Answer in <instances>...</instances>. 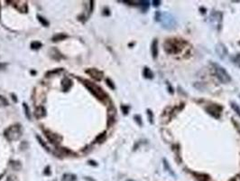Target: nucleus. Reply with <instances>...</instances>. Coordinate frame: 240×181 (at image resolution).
<instances>
[{"mask_svg": "<svg viewBox=\"0 0 240 181\" xmlns=\"http://www.w3.org/2000/svg\"><path fill=\"white\" fill-rule=\"evenodd\" d=\"M23 107H24V110L25 111V116L26 117L31 120V113H30V110H29V108H28V106L25 104V103H23Z\"/></svg>", "mask_w": 240, "mask_h": 181, "instance_id": "nucleus-20", "label": "nucleus"}, {"mask_svg": "<svg viewBox=\"0 0 240 181\" xmlns=\"http://www.w3.org/2000/svg\"><path fill=\"white\" fill-rule=\"evenodd\" d=\"M8 104H9L8 100L5 98H4L3 96L0 95V106H7Z\"/></svg>", "mask_w": 240, "mask_h": 181, "instance_id": "nucleus-21", "label": "nucleus"}, {"mask_svg": "<svg viewBox=\"0 0 240 181\" xmlns=\"http://www.w3.org/2000/svg\"><path fill=\"white\" fill-rule=\"evenodd\" d=\"M212 65L214 66V70H215L217 77L218 78V80H220L221 83H228L231 81L230 75L228 74V72L226 71L222 66H220V65L217 64V63H213Z\"/></svg>", "mask_w": 240, "mask_h": 181, "instance_id": "nucleus-3", "label": "nucleus"}, {"mask_svg": "<svg viewBox=\"0 0 240 181\" xmlns=\"http://www.w3.org/2000/svg\"><path fill=\"white\" fill-rule=\"evenodd\" d=\"M65 38H68V35L64 34H55L53 37H52V42H57V41H61V40H64Z\"/></svg>", "mask_w": 240, "mask_h": 181, "instance_id": "nucleus-13", "label": "nucleus"}, {"mask_svg": "<svg viewBox=\"0 0 240 181\" xmlns=\"http://www.w3.org/2000/svg\"><path fill=\"white\" fill-rule=\"evenodd\" d=\"M164 49L169 54H178L181 51V46L178 41L176 40H169L165 43Z\"/></svg>", "mask_w": 240, "mask_h": 181, "instance_id": "nucleus-4", "label": "nucleus"}, {"mask_svg": "<svg viewBox=\"0 0 240 181\" xmlns=\"http://www.w3.org/2000/svg\"><path fill=\"white\" fill-rule=\"evenodd\" d=\"M37 18H38V20H39V22L40 23L43 25H44V26H48L49 25V22L44 18V17H41V16H37Z\"/></svg>", "mask_w": 240, "mask_h": 181, "instance_id": "nucleus-18", "label": "nucleus"}, {"mask_svg": "<svg viewBox=\"0 0 240 181\" xmlns=\"http://www.w3.org/2000/svg\"><path fill=\"white\" fill-rule=\"evenodd\" d=\"M144 76L147 79H152L153 77V74L152 72V71L148 68V67H145V70H144Z\"/></svg>", "mask_w": 240, "mask_h": 181, "instance_id": "nucleus-17", "label": "nucleus"}, {"mask_svg": "<svg viewBox=\"0 0 240 181\" xmlns=\"http://www.w3.org/2000/svg\"><path fill=\"white\" fill-rule=\"evenodd\" d=\"M22 135V131H21V126L18 124L12 125L8 127L5 130V137L8 140H16Z\"/></svg>", "mask_w": 240, "mask_h": 181, "instance_id": "nucleus-2", "label": "nucleus"}, {"mask_svg": "<svg viewBox=\"0 0 240 181\" xmlns=\"http://www.w3.org/2000/svg\"><path fill=\"white\" fill-rule=\"evenodd\" d=\"M89 163L90 165H94V166H97V163H96L95 161H92V160H89Z\"/></svg>", "mask_w": 240, "mask_h": 181, "instance_id": "nucleus-34", "label": "nucleus"}, {"mask_svg": "<svg viewBox=\"0 0 240 181\" xmlns=\"http://www.w3.org/2000/svg\"><path fill=\"white\" fill-rule=\"evenodd\" d=\"M76 176L74 174H65L62 177V181H75Z\"/></svg>", "mask_w": 240, "mask_h": 181, "instance_id": "nucleus-15", "label": "nucleus"}, {"mask_svg": "<svg viewBox=\"0 0 240 181\" xmlns=\"http://www.w3.org/2000/svg\"><path fill=\"white\" fill-rule=\"evenodd\" d=\"M140 4V6L142 7V9H143V11L145 12V10H147V8H148V6H149V1H140L139 2Z\"/></svg>", "mask_w": 240, "mask_h": 181, "instance_id": "nucleus-19", "label": "nucleus"}, {"mask_svg": "<svg viewBox=\"0 0 240 181\" xmlns=\"http://www.w3.org/2000/svg\"><path fill=\"white\" fill-rule=\"evenodd\" d=\"M126 181H134V180H132V179H129V180H126Z\"/></svg>", "mask_w": 240, "mask_h": 181, "instance_id": "nucleus-35", "label": "nucleus"}, {"mask_svg": "<svg viewBox=\"0 0 240 181\" xmlns=\"http://www.w3.org/2000/svg\"><path fill=\"white\" fill-rule=\"evenodd\" d=\"M45 115H46V111L43 106L36 107V109H35V111H34L35 117H36L37 119H41V118L45 117Z\"/></svg>", "mask_w": 240, "mask_h": 181, "instance_id": "nucleus-10", "label": "nucleus"}, {"mask_svg": "<svg viewBox=\"0 0 240 181\" xmlns=\"http://www.w3.org/2000/svg\"><path fill=\"white\" fill-rule=\"evenodd\" d=\"M6 181H18V180H17L16 177H15V176H10V177L7 178Z\"/></svg>", "mask_w": 240, "mask_h": 181, "instance_id": "nucleus-32", "label": "nucleus"}, {"mask_svg": "<svg viewBox=\"0 0 240 181\" xmlns=\"http://www.w3.org/2000/svg\"><path fill=\"white\" fill-rule=\"evenodd\" d=\"M44 132L46 136L47 139L50 140L51 143L52 144H59L61 143V140H62V138L61 136H59L58 134H55V133H52L51 130H49V129H44Z\"/></svg>", "mask_w": 240, "mask_h": 181, "instance_id": "nucleus-6", "label": "nucleus"}, {"mask_svg": "<svg viewBox=\"0 0 240 181\" xmlns=\"http://www.w3.org/2000/svg\"><path fill=\"white\" fill-rule=\"evenodd\" d=\"M105 137H106V132H103V133H101L100 136H98L97 139H96V142H102V140L105 139Z\"/></svg>", "mask_w": 240, "mask_h": 181, "instance_id": "nucleus-25", "label": "nucleus"}, {"mask_svg": "<svg viewBox=\"0 0 240 181\" xmlns=\"http://www.w3.org/2000/svg\"><path fill=\"white\" fill-rule=\"evenodd\" d=\"M36 138H37L38 141L40 142V144L42 145V146H43V147H44V149H45L47 150V151H50V149H49V148H48V146H47V145H46V143H45V142H44V140H42V139H41V138H40L39 136H36Z\"/></svg>", "mask_w": 240, "mask_h": 181, "instance_id": "nucleus-23", "label": "nucleus"}, {"mask_svg": "<svg viewBox=\"0 0 240 181\" xmlns=\"http://www.w3.org/2000/svg\"><path fill=\"white\" fill-rule=\"evenodd\" d=\"M61 85L63 92H68L70 89V87L72 86V81L68 77H64V79L61 82Z\"/></svg>", "mask_w": 240, "mask_h": 181, "instance_id": "nucleus-11", "label": "nucleus"}, {"mask_svg": "<svg viewBox=\"0 0 240 181\" xmlns=\"http://www.w3.org/2000/svg\"><path fill=\"white\" fill-rule=\"evenodd\" d=\"M152 54L153 59H156L158 56V41L154 39L152 43Z\"/></svg>", "mask_w": 240, "mask_h": 181, "instance_id": "nucleus-12", "label": "nucleus"}, {"mask_svg": "<svg viewBox=\"0 0 240 181\" xmlns=\"http://www.w3.org/2000/svg\"><path fill=\"white\" fill-rule=\"evenodd\" d=\"M216 52L221 58H224V56L227 55V54H228V50L224 45H222V43H218L216 47Z\"/></svg>", "mask_w": 240, "mask_h": 181, "instance_id": "nucleus-9", "label": "nucleus"}, {"mask_svg": "<svg viewBox=\"0 0 240 181\" xmlns=\"http://www.w3.org/2000/svg\"><path fill=\"white\" fill-rule=\"evenodd\" d=\"M164 168H165V169H167L169 172H170L172 175L173 176V172L172 171V169H171V168L170 167H169V165H168V163H167V161L165 160V159H164Z\"/></svg>", "mask_w": 240, "mask_h": 181, "instance_id": "nucleus-26", "label": "nucleus"}, {"mask_svg": "<svg viewBox=\"0 0 240 181\" xmlns=\"http://www.w3.org/2000/svg\"><path fill=\"white\" fill-rule=\"evenodd\" d=\"M231 107H232L233 110H234V111L237 112V114L238 116H240V108H239V106H238L237 104L234 103H231Z\"/></svg>", "mask_w": 240, "mask_h": 181, "instance_id": "nucleus-22", "label": "nucleus"}, {"mask_svg": "<svg viewBox=\"0 0 240 181\" xmlns=\"http://www.w3.org/2000/svg\"><path fill=\"white\" fill-rule=\"evenodd\" d=\"M106 82H107V84L109 86V88H110V89H112V90H115V89H116L115 84L113 83V82L111 81L110 79H107V80H106Z\"/></svg>", "mask_w": 240, "mask_h": 181, "instance_id": "nucleus-24", "label": "nucleus"}, {"mask_svg": "<svg viewBox=\"0 0 240 181\" xmlns=\"http://www.w3.org/2000/svg\"><path fill=\"white\" fill-rule=\"evenodd\" d=\"M62 71V69L61 68H60V69H57V70H54V71H52V72H48L47 74H46V76H48V75H52V74H59L60 72H61Z\"/></svg>", "mask_w": 240, "mask_h": 181, "instance_id": "nucleus-27", "label": "nucleus"}, {"mask_svg": "<svg viewBox=\"0 0 240 181\" xmlns=\"http://www.w3.org/2000/svg\"><path fill=\"white\" fill-rule=\"evenodd\" d=\"M196 176L198 177V179L200 181H206L209 179V178H205V175H199V174H197Z\"/></svg>", "mask_w": 240, "mask_h": 181, "instance_id": "nucleus-30", "label": "nucleus"}, {"mask_svg": "<svg viewBox=\"0 0 240 181\" xmlns=\"http://www.w3.org/2000/svg\"><path fill=\"white\" fill-rule=\"evenodd\" d=\"M80 81L84 83V85L86 86V88L100 100L105 101L107 99H108V94L106 93L100 86L96 85L93 83H90L89 81H88V80H82V79H80Z\"/></svg>", "mask_w": 240, "mask_h": 181, "instance_id": "nucleus-1", "label": "nucleus"}, {"mask_svg": "<svg viewBox=\"0 0 240 181\" xmlns=\"http://www.w3.org/2000/svg\"><path fill=\"white\" fill-rule=\"evenodd\" d=\"M147 114H148V118H149V121L150 123H153V113L151 111V110H147Z\"/></svg>", "mask_w": 240, "mask_h": 181, "instance_id": "nucleus-28", "label": "nucleus"}, {"mask_svg": "<svg viewBox=\"0 0 240 181\" xmlns=\"http://www.w3.org/2000/svg\"><path fill=\"white\" fill-rule=\"evenodd\" d=\"M121 110L123 111L124 114H127L128 113V111H129V107L128 106H125V105H122L121 106Z\"/></svg>", "mask_w": 240, "mask_h": 181, "instance_id": "nucleus-29", "label": "nucleus"}, {"mask_svg": "<svg viewBox=\"0 0 240 181\" xmlns=\"http://www.w3.org/2000/svg\"><path fill=\"white\" fill-rule=\"evenodd\" d=\"M86 74H88L90 77H92L94 80H96V81H101L102 78H103V72L100 70H97L96 68H89L88 70L85 71Z\"/></svg>", "mask_w": 240, "mask_h": 181, "instance_id": "nucleus-7", "label": "nucleus"}, {"mask_svg": "<svg viewBox=\"0 0 240 181\" xmlns=\"http://www.w3.org/2000/svg\"><path fill=\"white\" fill-rule=\"evenodd\" d=\"M206 111L210 114L212 115L213 117L215 118H220V111L217 110V106H214V105H211L209 107H206Z\"/></svg>", "mask_w": 240, "mask_h": 181, "instance_id": "nucleus-8", "label": "nucleus"}, {"mask_svg": "<svg viewBox=\"0 0 240 181\" xmlns=\"http://www.w3.org/2000/svg\"><path fill=\"white\" fill-rule=\"evenodd\" d=\"M160 4H161V1H155V0H154V1H153V6H156V7H157V6H160Z\"/></svg>", "mask_w": 240, "mask_h": 181, "instance_id": "nucleus-33", "label": "nucleus"}, {"mask_svg": "<svg viewBox=\"0 0 240 181\" xmlns=\"http://www.w3.org/2000/svg\"><path fill=\"white\" fill-rule=\"evenodd\" d=\"M52 52H54V54L53 53H52V52H50L51 53V55H53V54H55V56L52 58V59H54V60H60L61 58H63V55H61V54L59 52V51L56 49V48H52V49H51Z\"/></svg>", "mask_w": 240, "mask_h": 181, "instance_id": "nucleus-14", "label": "nucleus"}, {"mask_svg": "<svg viewBox=\"0 0 240 181\" xmlns=\"http://www.w3.org/2000/svg\"><path fill=\"white\" fill-rule=\"evenodd\" d=\"M134 118H135L136 121V122L138 123V125L142 126V120H141V117H140L139 115H136V116H135V117H134Z\"/></svg>", "mask_w": 240, "mask_h": 181, "instance_id": "nucleus-31", "label": "nucleus"}, {"mask_svg": "<svg viewBox=\"0 0 240 181\" xmlns=\"http://www.w3.org/2000/svg\"><path fill=\"white\" fill-rule=\"evenodd\" d=\"M161 20H162V23H163V26L166 29H172L175 25V20L173 17H172L168 13H164Z\"/></svg>", "mask_w": 240, "mask_h": 181, "instance_id": "nucleus-5", "label": "nucleus"}, {"mask_svg": "<svg viewBox=\"0 0 240 181\" xmlns=\"http://www.w3.org/2000/svg\"><path fill=\"white\" fill-rule=\"evenodd\" d=\"M42 46H43V43H42L41 42H39V41H33V42L31 43V48L33 50H38Z\"/></svg>", "mask_w": 240, "mask_h": 181, "instance_id": "nucleus-16", "label": "nucleus"}]
</instances>
